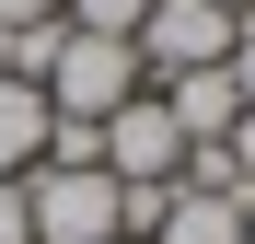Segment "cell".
Here are the masks:
<instances>
[{
  "instance_id": "1",
  "label": "cell",
  "mask_w": 255,
  "mask_h": 244,
  "mask_svg": "<svg viewBox=\"0 0 255 244\" xmlns=\"http://www.w3.org/2000/svg\"><path fill=\"white\" fill-rule=\"evenodd\" d=\"M35 93H47V116H93V128H105V116L128 93H151V81H139V47H128V35H70L58 23V58H47Z\"/></svg>"
},
{
  "instance_id": "2",
  "label": "cell",
  "mask_w": 255,
  "mask_h": 244,
  "mask_svg": "<svg viewBox=\"0 0 255 244\" xmlns=\"http://www.w3.org/2000/svg\"><path fill=\"white\" fill-rule=\"evenodd\" d=\"M23 210H35V244H105L116 233V175L105 163H35L23 175Z\"/></svg>"
},
{
  "instance_id": "3",
  "label": "cell",
  "mask_w": 255,
  "mask_h": 244,
  "mask_svg": "<svg viewBox=\"0 0 255 244\" xmlns=\"http://www.w3.org/2000/svg\"><path fill=\"white\" fill-rule=\"evenodd\" d=\"M128 47H139V81H174V70H221V58H232V12H209V0H151Z\"/></svg>"
},
{
  "instance_id": "4",
  "label": "cell",
  "mask_w": 255,
  "mask_h": 244,
  "mask_svg": "<svg viewBox=\"0 0 255 244\" xmlns=\"http://www.w3.org/2000/svg\"><path fill=\"white\" fill-rule=\"evenodd\" d=\"M105 175H116V186H174V175H186V128L162 116V93H128V105L105 116Z\"/></svg>"
},
{
  "instance_id": "5",
  "label": "cell",
  "mask_w": 255,
  "mask_h": 244,
  "mask_svg": "<svg viewBox=\"0 0 255 244\" xmlns=\"http://www.w3.org/2000/svg\"><path fill=\"white\" fill-rule=\"evenodd\" d=\"M162 116H174L186 151H197V140H232L244 93H232V70H174V81H162Z\"/></svg>"
},
{
  "instance_id": "6",
  "label": "cell",
  "mask_w": 255,
  "mask_h": 244,
  "mask_svg": "<svg viewBox=\"0 0 255 244\" xmlns=\"http://www.w3.org/2000/svg\"><path fill=\"white\" fill-rule=\"evenodd\" d=\"M244 198H209V186H174V198H162V233L151 244H244Z\"/></svg>"
},
{
  "instance_id": "7",
  "label": "cell",
  "mask_w": 255,
  "mask_h": 244,
  "mask_svg": "<svg viewBox=\"0 0 255 244\" xmlns=\"http://www.w3.org/2000/svg\"><path fill=\"white\" fill-rule=\"evenodd\" d=\"M47 163V93L35 81H0V186H23Z\"/></svg>"
},
{
  "instance_id": "8",
  "label": "cell",
  "mask_w": 255,
  "mask_h": 244,
  "mask_svg": "<svg viewBox=\"0 0 255 244\" xmlns=\"http://www.w3.org/2000/svg\"><path fill=\"white\" fill-rule=\"evenodd\" d=\"M139 12H151V0H58L70 35H139Z\"/></svg>"
},
{
  "instance_id": "9",
  "label": "cell",
  "mask_w": 255,
  "mask_h": 244,
  "mask_svg": "<svg viewBox=\"0 0 255 244\" xmlns=\"http://www.w3.org/2000/svg\"><path fill=\"white\" fill-rule=\"evenodd\" d=\"M221 163H232V186H244V198H255V105H244V116H232V140H221Z\"/></svg>"
},
{
  "instance_id": "10",
  "label": "cell",
  "mask_w": 255,
  "mask_h": 244,
  "mask_svg": "<svg viewBox=\"0 0 255 244\" xmlns=\"http://www.w3.org/2000/svg\"><path fill=\"white\" fill-rule=\"evenodd\" d=\"M221 70H232V93H244V105H255V12H244V23H232V58H221Z\"/></svg>"
},
{
  "instance_id": "11",
  "label": "cell",
  "mask_w": 255,
  "mask_h": 244,
  "mask_svg": "<svg viewBox=\"0 0 255 244\" xmlns=\"http://www.w3.org/2000/svg\"><path fill=\"white\" fill-rule=\"evenodd\" d=\"M0 244H35V210H23V186H0Z\"/></svg>"
},
{
  "instance_id": "12",
  "label": "cell",
  "mask_w": 255,
  "mask_h": 244,
  "mask_svg": "<svg viewBox=\"0 0 255 244\" xmlns=\"http://www.w3.org/2000/svg\"><path fill=\"white\" fill-rule=\"evenodd\" d=\"M0 23H12V35L23 23H58V0H0Z\"/></svg>"
},
{
  "instance_id": "13",
  "label": "cell",
  "mask_w": 255,
  "mask_h": 244,
  "mask_svg": "<svg viewBox=\"0 0 255 244\" xmlns=\"http://www.w3.org/2000/svg\"><path fill=\"white\" fill-rule=\"evenodd\" d=\"M209 12H232V23H244V12H255V0H209Z\"/></svg>"
},
{
  "instance_id": "14",
  "label": "cell",
  "mask_w": 255,
  "mask_h": 244,
  "mask_svg": "<svg viewBox=\"0 0 255 244\" xmlns=\"http://www.w3.org/2000/svg\"><path fill=\"white\" fill-rule=\"evenodd\" d=\"M105 244H139V233H105Z\"/></svg>"
},
{
  "instance_id": "15",
  "label": "cell",
  "mask_w": 255,
  "mask_h": 244,
  "mask_svg": "<svg viewBox=\"0 0 255 244\" xmlns=\"http://www.w3.org/2000/svg\"><path fill=\"white\" fill-rule=\"evenodd\" d=\"M244 244H255V221H244Z\"/></svg>"
}]
</instances>
